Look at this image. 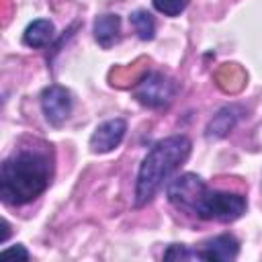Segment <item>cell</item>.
<instances>
[{"label":"cell","mask_w":262,"mask_h":262,"mask_svg":"<svg viewBox=\"0 0 262 262\" xmlns=\"http://www.w3.org/2000/svg\"><path fill=\"white\" fill-rule=\"evenodd\" d=\"M237 119H239V108H235V106L221 108V111L213 117V121L209 123L207 131H209L211 137H223V135H227V133L235 127Z\"/></svg>","instance_id":"8fae6325"},{"label":"cell","mask_w":262,"mask_h":262,"mask_svg":"<svg viewBox=\"0 0 262 262\" xmlns=\"http://www.w3.org/2000/svg\"><path fill=\"white\" fill-rule=\"evenodd\" d=\"M174 84L160 72H149L145 74L133 88L135 98L151 108H162L166 104H170V100L174 98Z\"/></svg>","instance_id":"277c9868"},{"label":"cell","mask_w":262,"mask_h":262,"mask_svg":"<svg viewBox=\"0 0 262 262\" xmlns=\"http://www.w3.org/2000/svg\"><path fill=\"white\" fill-rule=\"evenodd\" d=\"M205 190H207V184L196 174H182V176L174 178L166 188L170 203H174L176 207L190 211V213Z\"/></svg>","instance_id":"5b68a950"},{"label":"cell","mask_w":262,"mask_h":262,"mask_svg":"<svg viewBox=\"0 0 262 262\" xmlns=\"http://www.w3.org/2000/svg\"><path fill=\"white\" fill-rule=\"evenodd\" d=\"M131 25L135 27V31H137V35L141 39H145V41L147 39H154L156 23H154V18H151V14L147 10H135L131 14Z\"/></svg>","instance_id":"7c38bea8"},{"label":"cell","mask_w":262,"mask_h":262,"mask_svg":"<svg viewBox=\"0 0 262 262\" xmlns=\"http://www.w3.org/2000/svg\"><path fill=\"white\" fill-rule=\"evenodd\" d=\"M246 199L237 192L205 190L196 201L192 213L207 221H235L246 213Z\"/></svg>","instance_id":"3957f363"},{"label":"cell","mask_w":262,"mask_h":262,"mask_svg":"<svg viewBox=\"0 0 262 262\" xmlns=\"http://www.w3.org/2000/svg\"><path fill=\"white\" fill-rule=\"evenodd\" d=\"M41 108H43V115L45 119L59 127L61 123H66V119L70 117L72 113V94L70 90H66L63 86H47L43 92H41Z\"/></svg>","instance_id":"8992f818"},{"label":"cell","mask_w":262,"mask_h":262,"mask_svg":"<svg viewBox=\"0 0 262 262\" xmlns=\"http://www.w3.org/2000/svg\"><path fill=\"white\" fill-rule=\"evenodd\" d=\"M239 252V244L233 235H217L213 239H209L203 250H201V258L203 260H215V262H227V260H235Z\"/></svg>","instance_id":"ba28073f"},{"label":"cell","mask_w":262,"mask_h":262,"mask_svg":"<svg viewBox=\"0 0 262 262\" xmlns=\"http://www.w3.org/2000/svg\"><path fill=\"white\" fill-rule=\"evenodd\" d=\"M188 156H190V139L186 135H172L158 141L147 151V156L139 166L135 205L141 207L149 203L156 196V192L164 186V182L188 160Z\"/></svg>","instance_id":"7a4b0ae2"},{"label":"cell","mask_w":262,"mask_h":262,"mask_svg":"<svg viewBox=\"0 0 262 262\" xmlns=\"http://www.w3.org/2000/svg\"><path fill=\"white\" fill-rule=\"evenodd\" d=\"M53 23L47 20V18H37L33 20L27 29H25V35H23V41L29 45V47H45L51 39H53Z\"/></svg>","instance_id":"30bf717a"},{"label":"cell","mask_w":262,"mask_h":262,"mask_svg":"<svg viewBox=\"0 0 262 262\" xmlns=\"http://www.w3.org/2000/svg\"><path fill=\"white\" fill-rule=\"evenodd\" d=\"M125 131H127V123L123 119H111V121H104L102 125L96 127V131L92 133L90 137V149L94 154H106L111 149H115L123 137H125Z\"/></svg>","instance_id":"52a82bcc"},{"label":"cell","mask_w":262,"mask_h":262,"mask_svg":"<svg viewBox=\"0 0 262 262\" xmlns=\"http://www.w3.org/2000/svg\"><path fill=\"white\" fill-rule=\"evenodd\" d=\"M121 18L117 14H102L94 20V39L106 49L119 39Z\"/></svg>","instance_id":"9c48e42d"},{"label":"cell","mask_w":262,"mask_h":262,"mask_svg":"<svg viewBox=\"0 0 262 262\" xmlns=\"http://www.w3.org/2000/svg\"><path fill=\"white\" fill-rule=\"evenodd\" d=\"M188 2L190 0H154V6L158 12H162L166 16H176L188 6Z\"/></svg>","instance_id":"4fadbf2b"},{"label":"cell","mask_w":262,"mask_h":262,"mask_svg":"<svg viewBox=\"0 0 262 262\" xmlns=\"http://www.w3.org/2000/svg\"><path fill=\"white\" fill-rule=\"evenodd\" d=\"M164 258L166 260H203L201 258V252L188 250L186 246H170L164 252Z\"/></svg>","instance_id":"5bb4252c"},{"label":"cell","mask_w":262,"mask_h":262,"mask_svg":"<svg viewBox=\"0 0 262 262\" xmlns=\"http://www.w3.org/2000/svg\"><path fill=\"white\" fill-rule=\"evenodd\" d=\"M0 256H2V258H20V260H29V252H27L23 246L2 250V254H0Z\"/></svg>","instance_id":"9a60e30c"},{"label":"cell","mask_w":262,"mask_h":262,"mask_svg":"<svg viewBox=\"0 0 262 262\" xmlns=\"http://www.w3.org/2000/svg\"><path fill=\"white\" fill-rule=\"evenodd\" d=\"M51 180V160L39 149H20L0 168V196L6 205H25L39 196Z\"/></svg>","instance_id":"6da1fadb"}]
</instances>
